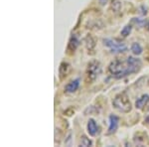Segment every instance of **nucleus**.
Instances as JSON below:
<instances>
[{
  "label": "nucleus",
  "instance_id": "20e7f679",
  "mask_svg": "<svg viewBox=\"0 0 149 147\" xmlns=\"http://www.w3.org/2000/svg\"><path fill=\"white\" fill-rule=\"evenodd\" d=\"M102 43L105 47L109 48L110 52L111 53H123L127 51V47L124 43L122 42H118L116 40H112V39H103Z\"/></svg>",
  "mask_w": 149,
  "mask_h": 147
},
{
  "label": "nucleus",
  "instance_id": "dca6fc26",
  "mask_svg": "<svg viewBox=\"0 0 149 147\" xmlns=\"http://www.w3.org/2000/svg\"><path fill=\"white\" fill-rule=\"evenodd\" d=\"M93 142L91 139H88L86 136H83L81 139V146H84V147H88V146H92Z\"/></svg>",
  "mask_w": 149,
  "mask_h": 147
},
{
  "label": "nucleus",
  "instance_id": "39448f33",
  "mask_svg": "<svg viewBox=\"0 0 149 147\" xmlns=\"http://www.w3.org/2000/svg\"><path fill=\"white\" fill-rule=\"evenodd\" d=\"M109 130H107V134H112L118 128V123H119V118L114 114H110L109 117Z\"/></svg>",
  "mask_w": 149,
  "mask_h": 147
},
{
  "label": "nucleus",
  "instance_id": "f3484780",
  "mask_svg": "<svg viewBox=\"0 0 149 147\" xmlns=\"http://www.w3.org/2000/svg\"><path fill=\"white\" fill-rule=\"evenodd\" d=\"M140 11H141L140 13L142 14V15H146V14H147V7L144 5L140 6Z\"/></svg>",
  "mask_w": 149,
  "mask_h": 147
},
{
  "label": "nucleus",
  "instance_id": "a211bd4d",
  "mask_svg": "<svg viewBox=\"0 0 149 147\" xmlns=\"http://www.w3.org/2000/svg\"><path fill=\"white\" fill-rule=\"evenodd\" d=\"M98 2H100V5H105L109 2V0H98Z\"/></svg>",
  "mask_w": 149,
  "mask_h": 147
},
{
  "label": "nucleus",
  "instance_id": "9d476101",
  "mask_svg": "<svg viewBox=\"0 0 149 147\" xmlns=\"http://www.w3.org/2000/svg\"><path fill=\"white\" fill-rule=\"evenodd\" d=\"M70 70V65L67 62H62L61 65H60L59 68V75H60V79H63L65 77L68 75Z\"/></svg>",
  "mask_w": 149,
  "mask_h": 147
},
{
  "label": "nucleus",
  "instance_id": "f03ea898",
  "mask_svg": "<svg viewBox=\"0 0 149 147\" xmlns=\"http://www.w3.org/2000/svg\"><path fill=\"white\" fill-rule=\"evenodd\" d=\"M112 105L115 109H117L120 112L127 113L131 110V103L125 93H121L115 95V98L112 100Z\"/></svg>",
  "mask_w": 149,
  "mask_h": 147
},
{
  "label": "nucleus",
  "instance_id": "7ed1b4c3",
  "mask_svg": "<svg viewBox=\"0 0 149 147\" xmlns=\"http://www.w3.org/2000/svg\"><path fill=\"white\" fill-rule=\"evenodd\" d=\"M86 79L90 83L95 82L97 77L102 74V66L98 61H92L88 63V68H86Z\"/></svg>",
  "mask_w": 149,
  "mask_h": 147
},
{
  "label": "nucleus",
  "instance_id": "6e6552de",
  "mask_svg": "<svg viewBox=\"0 0 149 147\" xmlns=\"http://www.w3.org/2000/svg\"><path fill=\"white\" fill-rule=\"evenodd\" d=\"M86 128H88V132L91 136H95L97 133L98 132V126L95 122V119L91 118L88 121V125H86Z\"/></svg>",
  "mask_w": 149,
  "mask_h": 147
},
{
  "label": "nucleus",
  "instance_id": "0eeeda50",
  "mask_svg": "<svg viewBox=\"0 0 149 147\" xmlns=\"http://www.w3.org/2000/svg\"><path fill=\"white\" fill-rule=\"evenodd\" d=\"M80 86V79H76L74 81L70 82V83L65 86V93H74Z\"/></svg>",
  "mask_w": 149,
  "mask_h": 147
},
{
  "label": "nucleus",
  "instance_id": "ddd939ff",
  "mask_svg": "<svg viewBox=\"0 0 149 147\" xmlns=\"http://www.w3.org/2000/svg\"><path fill=\"white\" fill-rule=\"evenodd\" d=\"M86 48H88V50H93V47L95 46V40L93 39L92 36L88 35L86 37Z\"/></svg>",
  "mask_w": 149,
  "mask_h": 147
},
{
  "label": "nucleus",
  "instance_id": "2eb2a0df",
  "mask_svg": "<svg viewBox=\"0 0 149 147\" xmlns=\"http://www.w3.org/2000/svg\"><path fill=\"white\" fill-rule=\"evenodd\" d=\"M131 30H132L131 24H128V25H126L123 27V29H122L121 32H120V35L122 36V37H127V36L131 33Z\"/></svg>",
  "mask_w": 149,
  "mask_h": 147
},
{
  "label": "nucleus",
  "instance_id": "f257e3e1",
  "mask_svg": "<svg viewBox=\"0 0 149 147\" xmlns=\"http://www.w3.org/2000/svg\"><path fill=\"white\" fill-rule=\"evenodd\" d=\"M142 63L139 59L133 57H128L126 61L115 60L109 66V71L111 76L115 79H122L131 74L138 73L141 69Z\"/></svg>",
  "mask_w": 149,
  "mask_h": 147
},
{
  "label": "nucleus",
  "instance_id": "f8f14e48",
  "mask_svg": "<svg viewBox=\"0 0 149 147\" xmlns=\"http://www.w3.org/2000/svg\"><path fill=\"white\" fill-rule=\"evenodd\" d=\"M131 51L132 53H133L134 55H136V56H138V55L142 54V47L140 46V44L139 43H132L131 45Z\"/></svg>",
  "mask_w": 149,
  "mask_h": 147
},
{
  "label": "nucleus",
  "instance_id": "4468645a",
  "mask_svg": "<svg viewBox=\"0 0 149 147\" xmlns=\"http://www.w3.org/2000/svg\"><path fill=\"white\" fill-rule=\"evenodd\" d=\"M121 1L120 0H112V4H111V8L114 12H119L121 9Z\"/></svg>",
  "mask_w": 149,
  "mask_h": 147
},
{
  "label": "nucleus",
  "instance_id": "9b49d317",
  "mask_svg": "<svg viewBox=\"0 0 149 147\" xmlns=\"http://www.w3.org/2000/svg\"><path fill=\"white\" fill-rule=\"evenodd\" d=\"M131 24H134V25L137 26L138 28H143L144 26H146V24H147V21H146V19L132 18L131 19Z\"/></svg>",
  "mask_w": 149,
  "mask_h": 147
},
{
  "label": "nucleus",
  "instance_id": "1a4fd4ad",
  "mask_svg": "<svg viewBox=\"0 0 149 147\" xmlns=\"http://www.w3.org/2000/svg\"><path fill=\"white\" fill-rule=\"evenodd\" d=\"M149 102V95H143L138 98L135 102V107L138 109H142Z\"/></svg>",
  "mask_w": 149,
  "mask_h": 147
},
{
  "label": "nucleus",
  "instance_id": "6ab92c4d",
  "mask_svg": "<svg viewBox=\"0 0 149 147\" xmlns=\"http://www.w3.org/2000/svg\"><path fill=\"white\" fill-rule=\"evenodd\" d=\"M148 30H149V23H148Z\"/></svg>",
  "mask_w": 149,
  "mask_h": 147
},
{
  "label": "nucleus",
  "instance_id": "423d86ee",
  "mask_svg": "<svg viewBox=\"0 0 149 147\" xmlns=\"http://www.w3.org/2000/svg\"><path fill=\"white\" fill-rule=\"evenodd\" d=\"M80 45V40H79L78 36L76 34H72L69 40V44H68V51L70 52H74L77 50V48Z\"/></svg>",
  "mask_w": 149,
  "mask_h": 147
}]
</instances>
